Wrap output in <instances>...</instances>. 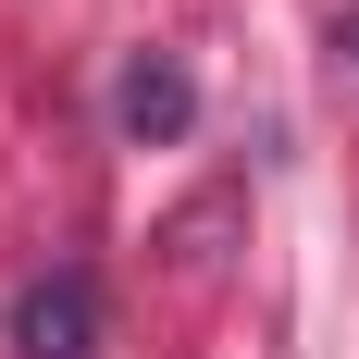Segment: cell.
Instances as JSON below:
<instances>
[{
	"label": "cell",
	"instance_id": "obj_1",
	"mask_svg": "<svg viewBox=\"0 0 359 359\" xmlns=\"http://www.w3.org/2000/svg\"><path fill=\"white\" fill-rule=\"evenodd\" d=\"M13 359H100V285L87 273H37L13 297Z\"/></svg>",
	"mask_w": 359,
	"mask_h": 359
},
{
	"label": "cell",
	"instance_id": "obj_2",
	"mask_svg": "<svg viewBox=\"0 0 359 359\" xmlns=\"http://www.w3.org/2000/svg\"><path fill=\"white\" fill-rule=\"evenodd\" d=\"M111 111H124V137H186V111H198V87H186L174 62H124Z\"/></svg>",
	"mask_w": 359,
	"mask_h": 359
},
{
	"label": "cell",
	"instance_id": "obj_3",
	"mask_svg": "<svg viewBox=\"0 0 359 359\" xmlns=\"http://www.w3.org/2000/svg\"><path fill=\"white\" fill-rule=\"evenodd\" d=\"M334 50H347V62H359V0H347V13H334Z\"/></svg>",
	"mask_w": 359,
	"mask_h": 359
}]
</instances>
